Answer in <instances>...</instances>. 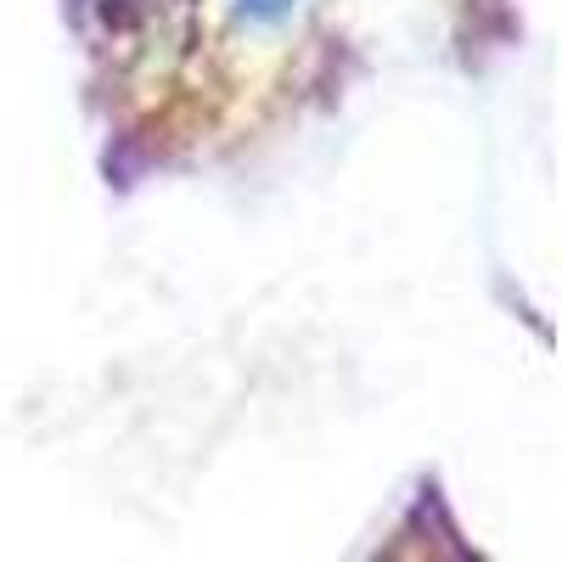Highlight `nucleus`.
<instances>
[{
	"label": "nucleus",
	"instance_id": "nucleus-1",
	"mask_svg": "<svg viewBox=\"0 0 562 562\" xmlns=\"http://www.w3.org/2000/svg\"><path fill=\"white\" fill-rule=\"evenodd\" d=\"M299 7V0H237V12L248 18V23H281Z\"/></svg>",
	"mask_w": 562,
	"mask_h": 562
}]
</instances>
